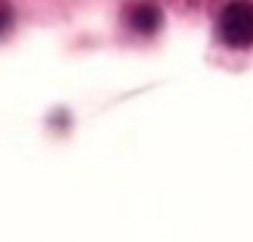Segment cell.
I'll list each match as a JSON object with an SVG mask.
<instances>
[{
  "instance_id": "obj_1",
  "label": "cell",
  "mask_w": 253,
  "mask_h": 242,
  "mask_svg": "<svg viewBox=\"0 0 253 242\" xmlns=\"http://www.w3.org/2000/svg\"><path fill=\"white\" fill-rule=\"evenodd\" d=\"M218 35L229 48L253 45V3L251 0H232L224 5L218 16Z\"/></svg>"
},
{
  "instance_id": "obj_2",
  "label": "cell",
  "mask_w": 253,
  "mask_h": 242,
  "mask_svg": "<svg viewBox=\"0 0 253 242\" xmlns=\"http://www.w3.org/2000/svg\"><path fill=\"white\" fill-rule=\"evenodd\" d=\"M126 19H128V27H131L136 35H155L163 27V11H160V5L147 3V0L133 3L131 8H128Z\"/></svg>"
},
{
  "instance_id": "obj_3",
  "label": "cell",
  "mask_w": 253,
  "mask_h": 242,
  "mask_svg": "<svg viewBox=\"0 0 253 242\" xmlns=\"http://www.w3.org/2000/svg\"><path fill=\"white\" fill-rule=\"evenodd\" d=\"M11 27H13V8L0 0V35L11 32Z\"/></svg>"
}]
</instances>
